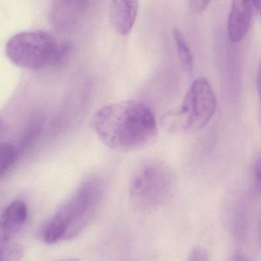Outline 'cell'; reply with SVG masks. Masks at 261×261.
Masks as SVG:
<instances>
[{
    "label": "cell",
    "instance_id": "obj_15",
    "mask_svg": "<svg viewBox=\"0 0 261 261\" xmlns=\"http://www.w3.org/2000/svg\"><path fill=\"white\" fill-rule=\"evenodd\" d=\"M210 0H189L190 7L196 13H202L208 7Z\"/></svg>",
    "mask_w": 261,
    "mask_h": 261
},
{
    "label": "cell",
    "instance_id": "obj_9",
    "mask_svg": "<svg viewBox=\"0 0 261 261\" xmlns=\"http://www.w3.org/2000/svg\"><path fill=\"white\" fill-rule=\"evenodd\" d=\"M138 0H111L112 22L122 36L128 35L135 25L138 12Z\"/></svg>",
    "mask_w": 261,
    "mask_h": 261
},
{
    "label": "cell",
    "instance_id": "obj_1",
    "mask_svg": "<svg viewBox=\"0 0 261 261\" xmlns=\"http://www.w3.org/2000/svg\"><path fill=\"white\" fill-rule=\"evenodd\" d=\"M93 128L106 146L122 152L146 147L158 132L151 109L135 99L112 102L99 109L93 117Z\"/></svg>",
    "mask_w": 261,
    "mask_h": 261
},
{
    "label": "cell",
    "instance_id": "obj_3",
    "mask_svg": "<svg viewBox=\"0 0 261 261\" xmlns=\"http://www.w3.org/2000/svg\"><path fill=\"white\" fill-rule=\"evenodd\" d=\"M73 46L67 41L58 42L43 31L20 32L6 43V54L17 67L32 70L59 67L70 59Z\"/></svg>",
    "mask_w": 261,
    "mask_h": 261
},
{
    "label": "cell",
    "instance_id": "obj_19",
    "mask_svg": "<svg viewBox=\"0 0 261 261\" xmlns=\"http://www.w3.org/2000/svg\"><path fill=\"white\" fill-rule=\"evenodd\" d=\"M58 261H81L79 258H76V257H70V258L62 259Z\"/></svg>",
    "mask_w": 261,
    "mask_h": 261
},
{
    "label": "cell",
    "instance_id": "obj_6",
    "mask_svg": "<svg viewBox=\"0 0 261 261\" xmlns=\"http://www.w3.org/2000/svg\"><path fill=\"white\" fill-rule=\"evenodd\" d=\"M28 218V208L21 200H15L8 205L0 216V249L11 245L18 236Z\"/></svg>",
    "mask_w": 261,
    "mask_h": 261
},
{
    "label": "cell",
    "instance_id": "obj_13",
    "mask_svg": "<svg viewBox=\"0 0 261 261\" xmlns=\"http://www.w3.org/2000/svg\"><path fill=\"white\" fill-rule=\"evenodd\" d=\"M24 249L18 244L12 245L0 249V261H21L23 258Z\"/></svg>",
    "mask_w": 261,
    "mask_h": 261
},
{
    "label": "cell",
    "instance_id": "obj_20",
    "mask_svg": "<svg viewBox=\"0 0 261 261\" xmlns=\"http://www.w3.org/2000/svg\"><path fill=\"white\" fill-rule=\"evenodd\" d=\"M254 3V5H255L256 9H257V7H258L259 3H260V0H253Z\"/></svg>",
    "mask_w": 261,
    "mask_h": 261
},
{
    "label": "cell",
    "instance_id": "obj_4",
    "mask_svg": "<svg viewBox=\"0 0 261 261\" xmlns=\"http://www.w3.org/2000/svg\"><path fill=\"white\" fill-rule=\"evenodd\" d=\"M217 109V99L208 80L198 77L187 90L178 108L167 113L162 123L173 132H196L205 128Z\"/></svg>",
    "mask_w": 261,
    "mask_h": 261
},
{
    "label": "cell",
    "instance_id": "obj_23",
    "mask_svg": "<svg viewBox=\"0 0 261 261\" xmlns=\"http://www.w3.org/2000/svg\"><path fill=\"white\" fill-rule=\"evenodd\" d=\"M1 125H2V122H1V120H0V128H1Z\"/></svg>",
    "mask_w": 261,
    "mask_h": 261
},
{
    "label": "cell",
    "instance_id": "obj_21",
    "mask_svg": "<svg viewBox=\"0 0 261 261\" xmlns=\"http://www.w3.org/2000/svg\"><path fill=\"white\" fill-rule=\"evenodd\" d=\"M257 10H259V12H260L261 15V0L260 1V3H259L258 7H257Z\"/></svg>",
    "mask_w": 261,
    "mask_h": 261
},
{
    "label": "cell",
    "instance_id": "obj_16",
    "mask_svg": "<svg viewBox=\"0 0 261 261\" xmlns=\"http://www.w3.org/2000/svg\"><path fill=\"white\" fill-rule=\"evenodd\" d=\"M254 176L256 184L261 192V156L257 158L254 164Z\"/></svg>",
    "mask_w": 261,
    "mask_h": 261
},
{
    "label": "cell",
    "instance_id": "obj_11",
    "mask_svg": "<svg viewBox=\"0 0 261 261\" xmlns=\"http://www.w3.org/2000/svg\"><path fill=\"white\" fill-rule=\"evenodd\" d=\"M17 158L18 151L14 145L7 142L0 143V178L15 164Z\"/></svg>",
    "mask_w": 261,
    "mask_h": 261
},
{
    "label": "cell",
    "instance_id": "obj_10",
    "mask_svg": "<svg viewBox=\"0 0 261 261\" xmlns=\"http://www.w3.org/2000/svg\"><path fill=\"white\" fill-rule=\"evenodd\" d=\"M173 38H174L175 44H176V54L178 59L180 63L181 67L184 71L187 73H190L193 70V53L190 50V46L184 37V34L179 29H175L173 32Z\"/></svg>",
    "mask_w": 261,
    "mask_h": 261
},
{
    "label": "cell",
    "instance_id": "obj_7",
    "mask_svg": "<svg viewBox=\"0 0 261 261\" xmlns=\"http://www.w3.org/2000/svg\"><path fill=\"white\" fill-rule=\"evenodd\" d=\"M255 9L253 0H232L228 21V35L231 42H239L246 36Z\"/></svg>",
    "mask_w": 261,
    "mask_h": 261
},
{
    "label": "cell",
    "instance_id": "obj_5",
    "mask_svg": "<svg viewBox=\"0 0 261 261\" xmlns=\"http://www.w3.org/2000/svg\"><path fill=\"white\" fill-rule=\"evenodd\" d=\"M174 187V175L167 164L147 161L137 168L130 179V202L138 211L152 213L171 197Z\"/></svg>",
    "mask_w": 261,
    "mask_h": 261
},
{
    "label": "cell",
    "instance_id": "obj_14",
    "mask_svg": "<svg viewBox=\"0 0 261 261\" xmlns=\"http://www.w3.org/2000/svg\"><path fill=\"white\" fill-rule=\"evenodd\" d=\"M187 261H208L206 251L200 247H196L192 251Z\"/></svg>",
    "mask_w": 261,
    "mask_h": 261
},
{
    "label": "cell",
    "instance_id": "obj_2",
    "mask_svg": "<svg viewBox=\"0 0 261 261\" xmlns=\"http://www.w3.org/2000/svg\"><path fill=\"white\" fill-rule=\"evenodd\" d=\"M104 188L103 181L98 176L84 181L48 221L42 231L43 241L54 245L79 236L94 219L103 198Z\"/></svg>",
    "mask_w": 261,
    "mask_h": 261
},
{
    "label": "cell",
    "instance_id": "obj_12",
    "mask_svg": "<svg viewBox=\"0 0 261 261\" xmlns=\"http://www.w3.org/2000/svg\"><path fill=\"white\" fill-rule=\"evenodd\" d=\"M41 125L42 122L38 119H35L29 125L20 142V150H23L28 148L35 141V138L39 135L41 132Z\"/></svg>",
    "mask_w": 261,
    "mask_h": 261
},
{
    "label": "cell",
    "instance_id": "obj_8",
    "mask_svg": "<svg viewBox=\"0 0 261 261\" xmlns=\"http://www.w3.org/2000/svg\"><path fill=\"white\" fill-rule=\"evenodd\" d=\"M88 0H55L50 11V22L56 31L67 32L74 25Z\"/></svg>",
    "mask_w": 261,
    "mask_h": 261
},
{
    "label": "cell",
    "instance_id": "obj_22",
    "mask_svg": "<svg viewBox=\"0 0 261 261\" xmlns=\"http://www.w3.org/2000/svg\"><path fill=\"white\" fill-rule=\"evenodd\" d=\"M259 237H260V242H261V222L260 224V226H259Z\"/></svg>",
    "mask_w": 261,
    "mask_h": 261
},
{
    "label": "cell",
    "instance_id": "obj_17",
    "mask_svg": "<svg viewBox=\"0 0 261 261\" xmlns=\"http://www.w3.org/2000/svg\"><path fill=\"white\" fill-rule=\"evenodd\" d=\"M257 87L261 106V60L259 63L258 69H257Z\"/></svg>",
    "mask_w": 261,
    "mask_h": 261
},
{
    "label": "cell",
    "instance_id": "obj_18",
    "mask_svg": "<svg viewBox=\"0 0 261 261\" xmlns=\"http://www.w3.org/2000/svg\"><path fill=\"white\" fill-rule=\"evenodd\" d=\"M231 261H250L249 259L241 251H238L233 256L232 260Z\"/></svg>",
    "mask_w": 261,
    "mask_h": 261
}]
</instances>
